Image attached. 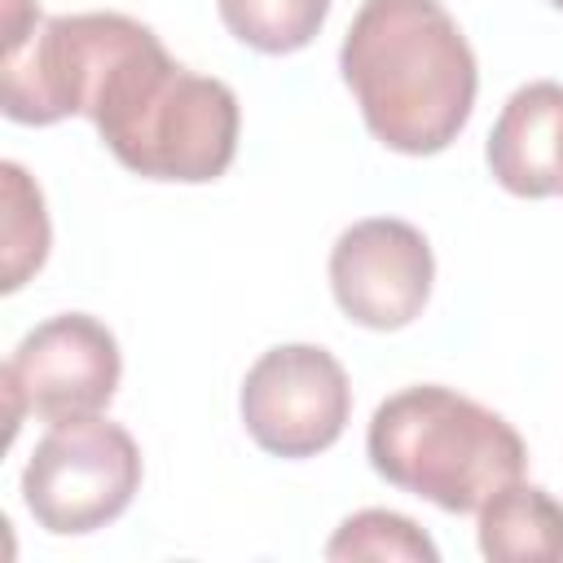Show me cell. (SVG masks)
Returning <instances> with one entry per match:
<instances>
[{"mask_svg":"<svg viewBox=\"0 0 563 563\" xmlns=\"http://www.w3.org/2000/svg\"><path fill=\"white\" fill-rule=\"evenodd\" d=\"M84 114L97 123L106 150L136 176L202 185L224 176L238 154L242 110L224 79L194 75L145 22L119 26L106 48Z\"/></svg>","mask_w":563,"mask_h":563,"instance_id":"obj_1","label":"cell"},{"mask_svg":"<svg viewBox=\"0 0 563 563\" xmlns=\"http://www.w3.org/2000/svg\"><path fill=\"white\" fill-rule=\"evenodd\" d=\"M339 70L365 128L396 154H440L475 110L479 66L440 0H365Z\"/></svg>","mask_w":563,"mask_h":563,"instance_id":"obj_2","label":"cell"},{"mask_svg":"<svg viewBox=\"0 0 563 563\" xmlns=\"http://www.w3.org/2000/svg\"><path fill=\"white\" fill-rule=\"evenodd\" d=\"M365 453L387 484L453 515H479L528 466V449L501 413L440 383L387 396L369 418Z\"/></svg>","mask_w":563,"mask_h":563,"instance_id":"obj_3","label":"cell"},{"mask_svg":"<svg viewBox=\"0 0 563 563\" xmlns=\"http://www.w3.org/2000/svg\"><path fill=\"white\" fill-rule=\"evenodd\" d=\"M141 488L136 440L106 418L53 422L22 471V501L53 537H84L114 523Z\"/></svg>","mask_w":563,"mask_h":563,"instance_id":"obj_4","label":"cell"},{"mask_svg":"<svg viewBox=\"0 0 563 563\" xmlns=\"http://www.w3.org/2000/svg\"><path fill=\"white\" fill-rule=\"evenodd\" d=\"M123 374V356L106 321L88 312H57L22 334L13 347L0 387L9 405V440L22 413L44 422L92 418L110 405Z\"/></svg>","mask_w":563,"mask_h":563,"instance_id":"obj_5","label":"cell"},{"mask_svg":"<svg viewBox=\"0 0 563 563\" xmlns=\"http://www.w3.org/2000/svg\"><path fill=\"white\" fill-rule=\"evenodd\" d=\"M238 405L251 440L264 453L312 457L343 435L352 418V387L325 347L282 343L246 369Z\"/></svg>","mask_w":563,"mask_h":563,"instance_id":"obj_6","label":"cell"},{"mask_svg":"<svg viewBox=\"0 0 563 563\" xmlns=\"http://www.w3.org/2000/svg\"><path fill=\"white\" fill-rule=\"evenodd\" d=\"M435 282V260L409 220L369 216L339 233L330 251V290L347 321L365 330H400L409 325Z\"/></svg>","mask_w":563,"mask_h":563,"instance_id":"obj_7","label":"cell"},{"mask_svg":"<svg viewBox=\"0 0 563 563\" xmlns=\"http://www.w3.org/2000/svg\"><path fill=\"white\" fill-rule=\"evenodd\" d=\"M484 154L501 189L519 198L563 194V84L532 79L515 88L488 132Z\"/></svg>","mask_w":563,"mask_h":563,"instance_id":"obj_8","label":"cell"},{"mask_svg":"<svg viewBox=\"0 0 563 563\" xmlns=\"http://www.w3.org/2000/svg\"><path fill=\"white\" fill-rule=\"evenodd\" d=\"M479 554L493 563H563V501L537 484H506L479 506Z\"/></svg>","mask_w":563,"mask_h":563,"instance_id":"obj_9","label":"cell"},{"mask_svg":"<svg viewBox=\"0 0 563 563\" xmlns=\"http://www.w3.org/2000/svg\"><path fill=\"white\" fill-rule=\"evenodd\" d=\"M220 22L255 53H299L325 26L330 0H216Z\"/></svg>","mask_w":563,"mask_h":563,"instance_id":"obj_10","label":"cell"},{"mask_svg":"<svg viewBox=\"0 0 563 563\" xmlns=\"http://www.w3.org/2000/svg\"><path fill=\"white\" fill-rule=\"evenodd\" d=\"M4 185V290H18L48 260V211L22 163H0Z\"/></svg>","mask_w":563,"mask_h":563,"instance_id":"obj_11","label":"cell"},{"mask_svg":"<svg viewBox=\"0 0 563 563\" xmlns=\"http://www.w3.org/2000/svg\"><path fill=\"white\" fill-rule=\"evenodd\" d=\"M325 559H334V563H347V559L435 563L440 550L413 519H405L396 510H356L334 528V537L325 545Z\"/></svg>","mask_w":563,"mask_h":563,"instance_id":"obj_12","label":"cell"},{"mask_svg":"<svg viewBox=\"0 0 563 563\" xmlns=\"http://www.w3.org/2000/svg\"><path fill=\"white\" fill-rule=\"evenodd\" d=\"M4 9V48L22 44L40 26V0H0Z\"/></svg>","mask_w":563,"mask_h":563,"instance_id":"obj_13","label":"cell"},{"mask_svg":"<svg viewBox=\"0 0 563 563\" xmlns=\"http://www.w3.org/2000/svg\"><path fill=\"white\" fill-rule=\"evenodd\" d=\"M550 4H554V9H563V0H550Z\"/></svg>","mask_w":563,"mask_h":563,"instance_id":"obj_14","label":"cell"}]
</instances>
